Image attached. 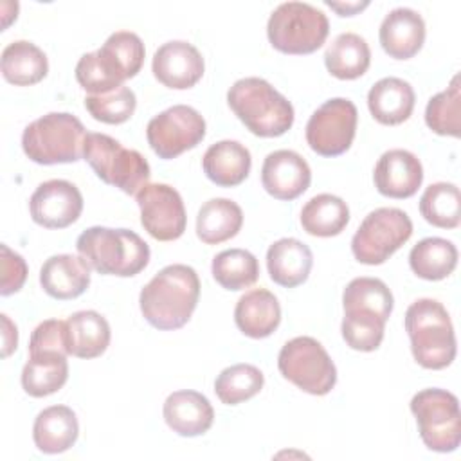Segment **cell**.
I'll list each match as a JSON object with an SVG mask.
<instances>
[{
    "mask_svg": "<svg viewBox=\"0 0 461 461\" xmlns=\"http://www.w3.org/2000/svg\"><path fill=\"white\" fill-rule=\"evenodd\" d=\"M83 158L104 184L126 194H137L151 175L148 160L137 149L124 148L106 133H86Z\"/></svg>",
    "mask_w": 461,
    "mask_h": 461,
    "instance_id": "7",
    "label": "cell"
},
{
    "mask_svg": "<svg viewBox=\"0 0 461 461\" xmlns=\"http://www.w3.org/2000/svg\"><path fill=\"white\" fill-rule=\"evenodd\" d=\"M29 353H63L68 355L65 321L47 319L40 322L29 340Z\"/></svg>",
    "mask_w": 461,
    "mask_h": 461,
    "instance_id": "42",
    "label": "cell"
},
{
    "mask_svg": "<svg viewBox=\"0 0 461 461\" xmlns=\"http://www.w3.org/2000/svg\"><path fill=\"white\" fill-rule=\"evenodd\" d=\"M76 79L90 95H99L122 86L128 76L115 56L101 47L79 58L76 65Z\"/></svg>",
    "mask_w": 461,
    "mask_h": 461,
    "instance_id": "28",
    "label": "cell"
},
{
    "mask_svg": "<svg viewBox=\"0 0 461 461\" xmlns=\"http://www.w3.org/2000/svg\"><path fill=\"white\" fill-rule=\"evenodd\" d=\"M457 265V249L445 238H425L409 252L411 270L427 281L448 277Z\"/></svg>",
    "mask_w": 461,
    "mask_h": 461,
    "instance_id": "33",
    "label": "cell"
},
{
    "mask_svg": "<svg viewBox=\"0 0 461 461\" xmlns=\"http://www.w3.org/2000/svg\"><path fill=\"white\" fill-rule=\"evenodd\" d=\"M250 151L238 140H220L211 144L202 158L205 176L220 187L240 185L250 173Z\"/></svg>",
    "mask_w": 461,
    "mask_h": 461,
    "instance_id": "23",
    "label": "cell"
},
{
    "mask_svg": "<svg viewBox=\"0 0 461 461\" xmlns=\"http://www.w3.org/2000/svg\"><path fill=\"white\" fill-rule=\"evenodd\" d=\"M378 38L385 54L394 59H409L423 47L425 22L418 11L396 7L382 20Z\"/></svg>",
    "mask_w": 461,
    "mask_h": 461,
    "instance_id": "18",
    "label": "cell"
},
{
    "mask_svg": "<svg viewBox=\"0 0 461 461\" xmlns=\"http://www.w3.org/2000/svg\"><path fill=\"white\" fill-rule=\"evenodd\" d=\"M79 256L99 274L131 277L149 263L148 243L130 229L88 227L76 241Z\"/></svg>",
    "mask_w": 461,
    "mask_h": 461,
    "instance_id": "2",
    "label": "cell"
},
{
    "mask_svg": "<svg viewBox=\"0 0 461 461\" xmlns=\"http://www.w3.org/2000/svg\"><path fill=\"white\" fill-rule=\"evenodd\" d=\"M234 115L258 137H279L294 124V106L263 77L238 79L227 92Z\"/></svg>",
    "mask_w": 461,
    "mask_h": 461,
    "instance_id": "3",
    "label": "cell"
},
{
    "mask_svg": "<svg viewBox=\"0 0 461 461\" xmlns=\"http://www.w3.org/2000/svg\"><path fill=\"white\" fill-rule=\"evenodd\" d=\"M312 182L308 162L292 149H277L265 157L261 166V184L277 200H295Z\"/></svg>",
    "mask_w": 461,
    "mask_h": 461,
    "instance_id": "16",
    "label": "cell"
},
{
    "mask_svg": "<svg viewBox=\"0 0 461 461\" xmlns=\"http://www.w3.org/2000/svg\"><path fill=\"white\" fill-rule=\"evenodd\" d=\"M211 272L221 288L236 292L258 281L259 265L252 252L245 249H229L214 256Z\"/></svg>",
    "mask_w": 461,
    "mask_h": 461,
    "instance_id": "35",
    "label": "cell"
},
{
    "mask_svg": "<svg viewBox=\"0 0 461 461\" xmlns=\"http://www.w3.org/2000/svg\"><path fill=\"white\" fill-rule=\"evenodd\" d=\"M103 47L108 49L122 65L128 79L135 77L140 72L146 50L139 34L131 31H115L106 38Z\"/></svg>",
    "mask_w": 461,
    "mask_h": 461,
    "instance_id": "41",
    "label": "cell"
},
{
    "mask_svg": "<svg viewBox=\"0 0 461 461\" xmlns=\"http://www.w3.org/2000/svg\"><path fill=\"white\" fill-rule=\"evenodd\" d=\"M65 335L68 355L88 360L106 351L112 333L108 321L101 313L81 310L65 321Z\"/></svg>",
    "mask_w": 461,
    "mask_h": 461,
    "instance_id": "26",
    "label": "cell"
},
{
    "mask_svg": "<svg viewBox=\"0 0 461 461\" xmlns=\"http://www.w3.org/2000/svg\"><path fill=\"white\" fill-rule=\"evenodd\" d=\"M135 106H137V97L133 90L124 85L106 94L85 97V108L88 110V113L95 121H101L106 124L126 122L133 115Z\"/></svg>",
    "mask_w": 461,
    "mask_h": 461,
    "instance_id": "40",
    "label": "cell"
},
{
    "mask_svg": "<svg viewBox=\"0 0 461 461\" xmlns=\"http://www.w3.org/2000/svg\"><path fill=\"white\" fill-rule=\"evenodd\" d=\"M369 63V45L357 32L339 34L324 52V65L337 79H357L366 74Z\"/></svg>",
    "mask_w": 461,
    "mask_h": 461,
    "instance_id": "31",
    "label": "cell"
},
{
    "mask_svg": "<svg viewBox=\"0 0 461 461\" xmlns=\"http://www.w3.org/2000/svg\"><path fill=\"white\" fill-rule=\"evenodd\" d=\"M385 322L387 321L369 310L348 308L344 310L340 324L342 339L351 349L375 351L382 344Z\"/></svg>",
    "mask_w": 461,
    "mask_h": 461,
    "instance_id": "39",
    "label": "cell"
},
{
    "mask_svg": "<svg viewBox=\"0 0 461 461\" xmlns=\"http://www.w3.org/2000/svg\"><path fill=\"white\" fill-rule=\"evenodd\" d=\"M412 236L409 214L396 207L371 211L351 238V252L364 265H382Z\"/></svg>",
    "mask_w": 461,
    "mask_h": 461,
    "instance_id": "10",
    "label": "cell"
},
{
    "mask_svg": "<svg viewBox=\"0 0 461 461\" xmlns=\"http://www.w3.org/2000/svg\"><path fill=\"white\" fill-rule=\"evenodd\" d=\"M234 322L238 330L250 339H265L272 335L281 322L277 297L265 288L247 292L236 303Z\"/></svg>",
    "mask_w": 461,
    "mask_h": 461,
    "instance_id": "22",
    "label": "cell"
},
{
    "mask_svg": "<svg viewBox=\"0 0 461 461\" xmlns=\"http://www.w3.org/2000/svg\"><path fill=\"white\" fill-rule=\"evenodd\" d=\"M342 306L344 310L348 308L369 310L380 315L384 321H387L391 317L394 299L391 290L382 279L355 277L348 283V286L342 292Z\"/></svg>",
    "mask_w": 461,
    "mask_h": 461,
    "instance_id": "38",
    "label": "cell"
},
{
    "mask_svg": "<svg viewBox=\"0 0 461 461\" xmlns=\"http://www.w3.org/2000/svg\"><path fill=\"white\" fill-rule=\"evenodd\" d=\"M265 384L263 373L252 364L225 367L214 380V393L225 405H238L256 396Z\"/></svg>",
    "mask_w": 461,
    "mask_h": 461,
    "instance_id": "36",
    "label": "cell"
},
{
    "mask_svg": "<svg viewBox=\"0 0 461 461\" xmlns=\"http://www.w3.org/2000/svg\"><path fill=\"white\" fill-rule=\"evenodd\" d=\"M277 367L283 378L313 396L328 394L337 384V367L324 346L313 337L304 335L288 340L277 355Z\"/></svg>",
    "mask_w": 461,
    "mask_h": 461,
    "instance_id": "9",
    "label": "cell"
},
{
    "mask_svg": "<svg viewBox=\"0 0 461 461\" xmlns=\"http://www.w3.org/2000/svg\"><path fill=\"white\" fill-rule=\"evenodd\" d=\"M153 76L167 88L185 90L194 86L205 70L200 50L184 40L162 43L151 61Z\"/></svg>",
    "mask_w": 461,
    "mask_h": 461,
    "instance_id": "15",
    "label": "cell"
},
{
    "mask_svg": "<svg viewBox=\"0 0 461 461\" xmlns=\"http://www.w3.org/2000/svg\"><path fill=\"white\" fill-rule=\"evenodd\" d=\"M326 5L335 9L340 16H353L355 13L362 11L364 7L369 5V2H346V4H340V2H331V0H326Z\"/></svg>",
    "mask_w": 461,
    "mask_h": 461,
    "instance_id": "45",
    "label": "cell"
},
{
    "mask_svg": "<svg viewBox=\"0 0 461 461\" xmlns=\"http://www.w3.org/2000/svg\"><path fill=\"white\" fill-rule=\"evenodd\" d=\"M349 221L348 203L335 194L321 193L310 198L301 211L303 229L319 238H331L340 234Z\"/></svg>",
    "mask_w": 461,
    "mask_h": 461,
    "instance_id": "32",
    "label": "cell"
},
{
    "mask_svg": "<svg viewBox=\"0 0 461 461\" xmlns=\"http://www.w3.org/2000/svg\"><path fill=\"white\" fill-rule=\"evenodd\" d=\"M2 76L16 86H29L40 83L49 72L45 52L27 40H16L2 50Z\"/></svg>",
    "mask_w": 461,
    "mask_h": 461,
    "instance_id": "27",
    "label": "cell"
},
{
    "mask_svg": "<svg viewBox=\"0 0 461 461\" xmlns=\"http://www.w3.org/2000/svg\"><path fill=\"white\" fill-rule=\"evenodd\" d=\"M140 223L158 241L178 240L187 223L180 193L167 184H148L137 194Z\"/></svg>",
    "mask_w": 461,
    "mask_h": 461,
    "instance_id": "13",
    "label": "cell"
},
{
    "mask_svg": "<svg viewBox=\"0 0 461 461\" xmlns=\"http://www.w3.org/2000/svg\"><path fill=\"white\" fill-rule=\"evenodd\" d=\"M0 250H2L0 294L2 295H11V294L18 292L25 283V279H27V263L18 252L11 250L5 243L0 245Z\"/></svg>",
    "mask_w": 461,
    "mask_h": 461,
    "instance_id": "43",
    "label": "cell"
},
{
    "mask_svg": "<svg viewBox=\"0 0 461 461\" xmlns=\"http://www.w3.org/2000/svg\"><path fill=\"white\" fill-rule=\"evenodd\" d=\"M34 223L45 229H65L77 221L83 211V194L68 180L52 178L41 182L29 200Z\"/></svg>",
    "mask_w": 461,
    "mask_h": 461,
    "instance_id": "14",
    "label": "cell"
},
{
    "mask_svg": "<svg viewBox=\"0 0 461 461\" xmlns=\"http://www.w3.org/2000/svg\"><path fill=\"white\" fill-rule=\"evenodd\" d=\"M79 436L76 412L67 405H50L38 412L32 425V439L43 454H61L68 450Z\"/></svg>",
    "mask_w": 461,
    "mask_h": 461,
    "instance_id": "25",
    "label": "cell"
},
{
    "mask_svg": "<svg viewBox=\"0 0 461 461\" xmlns=\"http://www.w3.org/2000/svg\"><path fill=\"white\" fill-rule=\"evenodd\" d=\"M461 86H459V74H456L450 85L432 95L425 108V122L427 126L438 135L459 137L461 130Z\"/></svg>",
    "mask_w": 461,
    "mask_h": 461,
    "instance_id": "37",
    "label": "cell"
},
{
    "mask_svg": "<svg viewBox=\"0 0 461 461\" xmlns=\"http://www.w3.org/2000/svg\"><path fill=\"white\" fill-rule=\"evenodd\" d=\"M313 254L310 247L295 238H281L267 250V268L270 279L285 288L303 285L312 270Z\"/></svg>",
    "mask_w": 461,
    "mask_h": 461,
    "instance_id": "21",
    "label": "cell"
},
{
    "mask_svg": "<svg viewBox=\"0 0 461 461\" xmlns=\"http://www.w3.org/2000/svg\"><path fill=\"white\" fill-rule=\"evenodd\" d=\"M420 438L434 452H454L461 443V412L457 396L447 389H423L411 400Z\"/></svg>",
    "mask_w": 461,
    "mask_h": 461,
    "instance_id": "8",
    "label": "cell"
},
{
    "mask_svg": "<svg viewBox=\"0 0 461 461\" xmlns=\"http://www.w3.org/2000/svg\"><path fill=\"white\" fill-rule=\"evenodd\" d=\"M416 94L411 83L400 77H382L367 92V106L371 115L385 126L407 121L414 110Z\"/></svg>",
    "mask_w": 461,
    "mask_h": 461,
    "instance_id": "24",
    "label": "cell"
},
{
    "mask_svg": "<svg viewBox=\"0 0 461 461\" xmlns=\"http://www.w3.org/2000/svg\"><path fill=\"white\" fill-rule=\"evenodd\" d=\"M90 265L81 256L56 254L45 259L40 283L47 295L58 301L79 297L90 285Z\"/></svg>",
    "mask_w": 461,
    "mask_h": 461,
    "instance_id": "20",
    "label": "cell"
},
{
    "mask_svg": "<svg viewBox=\"0 0 461 461\" xmlns=\"http://www.w3.org/2000/svg\"><path fill=\"white\" fill-rule=\"evenodd\" d=\"M243 225L241 207L229 198L207 200L196 216V236L207 245L234 238Z\"/></svg>",
    "mask_w": 461,
    "mask_h": 461,
    "instance_id": "30",
    "label": "cell"
},
{
    "mask_svg": "<svg viewBox=\"0 0 461 461\" xmlns=\"http://www.w3.org/2000/svg\"><path fill=\"white\" fill-rule=\"evenodd\" d=\"M420 212L434 227L456 229L461 220L459 187L450 182L430 184L420 198Z\"/></svg>",
    "mask_w": 461,
    "mask_h": 461,
    "instance_id": "34",
    "label": "cell"
},
{
    "mask_svg": "<svg viewBox=\"0 0 461 461\" xmlns=\"http://www.w3.org/2000/svg\"><path fill=\"white\" fill-rule=\"evenodd\" d=\"M205 137V119L187 104H175L155 115L146 126L151 149L164 160L198 146Z\"/></svg>",
    "mask_w": 461,
    "mask_h": 461,
    "instance_id": "12",
    "label": "cell"
},
{
    "mask_svg": "<svg viewBox=\"0 0 461 461\" xmlns=\"http://www.w3.org/2000/svg\"><path fill=\"white\" fill-rule=\"evenodd\" d=\"M200 297V279L193 267L175 263L164 267L140 290L139 306L157 330H178L191 319Z\"/></svg>",
    "mask_w": 461,
    "mask_h": 461,
    "instance_id": "1",
    "label": "cell"
},
{
    "mask_svg": "<svg viewBox=\"0 0 461 461\" xmlns=\"http://www.w3.org/2000/svg\"><path fill=\"white\" fill-rule=\"evenodd\" d=\"M68 378V362L63 353H29L22 369V387L32 398L59 391Z\"/></svg>",
    "mask_w": 461,
    "mask_h": 461,
    "instance_id": "29",
    "label": "cell"
},
{
    "mask_svg": "<svg viewBox=\"0 0 461 461\" xmlns=\"http://www.w3.org/2000/svg\"><path fill=\"white\" fill-rule=\"evenodd\" d=\"M373 180L380 194L387 198H409L416 194L423 182V166L407 149H389L378 158Z\"/></svg>",
    "mask_w": 461,
    "mask_h": 461,
    "instance_id": "17",
    "label": "cell"
},
{
    "mask_svg": "<svg viewBox=\"0 0 461 461\" xmlns=\"http://www.w3.org/2000/svg\"><path fill=\"white\" fill-rule=\"evenodd\" d=\"M167 427L184 438H194L205 434L214 420L211 402L198 391H175L162 407Z\"/></svg>",
    "mask_w": 461,
    "mask_h": 461,
    "instance_id": "19",
    "label": "cell"
},
{
    "mask_svg": "<svg viewBox=\"0 0 461 461\" xmlns=\"http://www.w3.org/2000/svg\"><path fill=\"white\" fill-rule=\"evenodd\" d=\"M405 331L414 360L425 369H443L456 358V333L447 308L436 299H418L405 312Z\"/></svg>",
    "mask_w": 461,
    "mask_h": 461,
    "instance_id": "4",
    "label": "cell"
},
{
    "mask_svg": "<svg viewBox=\"0 0 461 461\" xmlns=\"http://www.w3.org/2000/svg\"><path fill=\"white\" fill-rule=\"evenodd\" d=\"M86 130L68 112H50L25 126L22 149L29 160L52 166L77 162L83 157Z\"/></svg>",
    "mask_w": 461,
    "mask_h": 461,
    "instance_id": "5",
    "label": "cell"
},
{
    "mask_svg": "<svg viewBox=\"0 0 461 461\" xmlns=\"http://www.w3.org/2000/svg\"><path fill=\"white\" fill-rule=\"evenodd\" d=\"M358 112L353 101L333 97L324 101L306 122V142L322 157L346 153L355 139Z\"/></svg>",
    "mask_w": 461,
    "mask_h": 461,
    "instance_id": "11",
    "label": "cell"
},
{
    "mask_svg": "<svg viewBox=\"0 0 461 461\" xmlns=\"http://www.w3.org/2000/svg\"><path fill=\"white\" fill-rule=\"evenodd\" d=\"M0 319H2V339H4L2 357L5 358V357H9V355L16 349V344H18V331H16L14 322H13L5 313H2Z\"/></svg>",
    "mask_w": 461,
    "mask_h": 461,
    "instance_id": "44",
    "label": "cell"
},
{
    "mask_svg": "<svg viewBox=\"0 0 461 461\" xmlns=\"http://www.w3.org/2000/svg\"><path fill=\"white\" fill-rule=\"evenodd\" d=\"M330 32L328 16L306 2L279 4L267 23L270 45L283 54H312Z\"/></svg>",
    "mask_w": 461,
    "mask_h": 461,
    "instance_id": "6",
    "label": "cell"
}]
</instances>
